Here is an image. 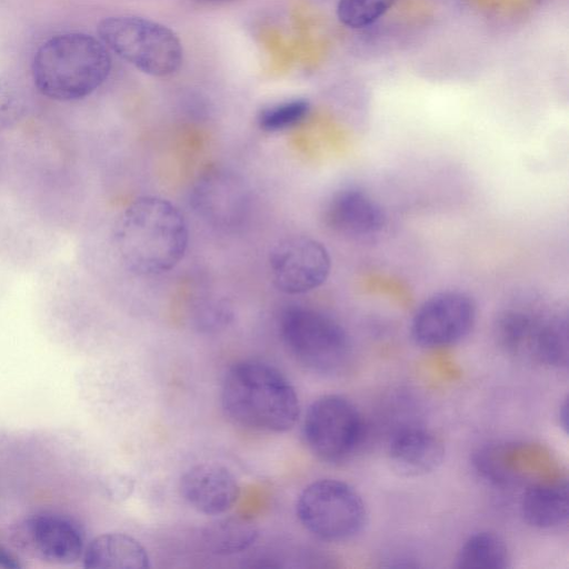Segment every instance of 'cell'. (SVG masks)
<instances>
[{"label": "cell", "instance_id": "cell-5", "mask_svg": "<svg viewBox=\"0 0 569 569\" xmlns=\"http://www.w3.org/2000/svg\"><path fill=\"white\" fill-rule=\"evenodd\" d=\"M279 332L288 352L310 371L332 375L349 361L345 329L330 316L302 306H289L279 318Z\"/></svg>", "mask_w": 569, "mask_h": 569}, {"label": "cell", "instance_id": "cell-11", "mask_svg": "<svg viewBox=\"0 0 569 569\" xmlns=\"http://www.w3.org/2000/svg\"><path fill=\"white\" fill-rule=\"evenodd\" d=\"M179 489L191 508L207 516L223 515L240 495L233 473L217 463H199L189 468L181 476Z\"/></svg>", "mask_w": 569, "mask_h": 569}, {"label": "cell", "instance_id": "cell-1", "mask_svg": "<svg viewBox=\"0 0 569 569\" xmlns=\"http://www.w3.org/2000/svg\"><path fill=\"white\" fill-rule=\"evenodd\" d=\"M189 231L181 211L169 200L143 196L120 213L113 230L119 260L138 276H156L174 268L184 257Z\"/></svg>", "mask_w": 569, "mask_h": 569}, {"label": "cell", "instance_id": "cell-24", "mask_svg": "<svg viewBox=\"0 0 569 569\" xmlns=\"http://www.w3.org/2000/svg\"><path fill=\"white\" fill-rule=\"evenodd\" d=\"M23 567L20 558L0 543V568L4 569H20Z\"/></svg>", "mask_w": 569, "mask_h": 569}, {"label": "cell", "instance_id": "cell-23", "mask_svg": "<svg viewBox=\"0 0 569 569\" xmlns=\"http://www.w3.org/2000/svg\"><path fill=\"white\" fill-rule=\"evenodd\" d=\"M132 488L130 481L122 476H111L104 482V490L112 499H123Z\"/></svg>", "mask_w": 569, "mask_h": 569}, {"label": "cell", "instance_id": "cell-8", "mask_svg": "<svg viewBox=\"0 0 569 569\" xmlns=\"http://www.w3.org/2000/svg\"><path fill=\"white\" fill-rule=\"evenodd\" d=\"M11 539L19 549L53 565H71L86 548L80 523L60 512L41 511L12 529Z\"/></svg>", "mask_w": 569, "mask_h": 569}, {"label": "cell", "instance_id": "cell-22", "mask_svg": "<svg viewBox=\"0 0 569 569\" xmlns=\"http://www.w3.org/2000/svg\"><path fill=\"white\" fill-rule=\"evenodd\" d=\"M395 2L396 0H339L337 16L345 26L359 29L377 21Z\"/></svg>", "mask_w": 569, "mask_h": 569}, {"label": "cell", "instance_id": "cell-21", "mask_svg": "<svg viewBox=\"0 0 569 569\" xmlns=\"http://www.w3.org/2000/svg\"><path fill=\"white\" fill-rule=\"evenodd\" d=\"M310 112V103L305 99L280 102L260 111L259 127L268 132H279L301 123Z\"/></svg>", "mask_w": 569, "mask_h": 569}, {"label": "cell", "instance_id": "cell-18", "mask_svg": "<svg viewBox=\"0 0 569 569\" xmlns=\"http://www.w3.org/2000/svg\"><path fill=\"white\" fill-rule=\"evenodd\" d=\"M531 358L557 368L568 365V323L560 315L541 316Z\"/></svg>", "mask_w": 569, "mask_h": 569}, {"label": "cell", "instance_id": "cell-10", "mask_svg": "<svg viewBox=\"0 0 569 569\" xmlns=\"http://www.w3.org/2000/svg\"><path fill=\"white\" fill-rule=\"evenodd\" d=\"M475 320L476 305L468 295L443 291L419 307L411 322V336L423 348L446 347L465 338Z\"/></svg>", "mask_w": 569, "mask_h": 569}, {"label": "cell", "instance_id": "cell-19", "mask_svg": "<svg viewBox=\"0 0 569 569\" xmlns=\"http://www.w3.org/2000/svg\"><path fill=\"white\" fill-rule=\"evenodd\" d=\"M509 552L505 541L492 532H477L461 546L456 567L463 569H503Z\"/></svg>", "mask_w": 569, "mask_h": 569}, {"label": "cell", "instance_id": "cell-20", "mask_svg": "<svg viewBox=\"0 0 569 569\" xmlns=\"http://www.w3.org/2000/svg\"><path fill=\"white\" fill-rule=\"evenodd\" d=\"M540 315L522 309H507L496 322L498 342L510 353L530 358Z\"/></svg>", "mask_w": 569, "mask_h": 569}, {"label": "cell", "instance_id": "cell-14", "mask_svg": "<svg viewBox=\"0 0 569 569\" xmlns=\"http://www.w3.org/2000/svg\"><path fill=\"white\" fill-rule=\"evenodd\" d=\"M445 449L441 440L431 431L416 426L397 430L388 446L392 468L402 476L427 475L441 463Z\"/></svg>", "mask_w": 569, "mask_h": 569}, {"label": "cell", "instance_id": "cell-4", "mask_svg": "<svg viewBox=\"0 0 569 569\" xmlns=\"http://www.w3.org/2000/svg\"><path fill=\"white\" fill-rule=\"evenodd\" d=\"M98 32L108 50L147 74L166 77L182 64L179 38L159 22L134 16H113L99 23Z\"/></svg>", "mask_w": 569, "mask_h": 569}, {"label": "cell", "instance_id": "cell-2", "mask_svg": "<svg viewBox=\"0 0 569 569\" xmlns=\"http://www.w3.org/2000/svg\"><path fill=\"white\" fill-rule=\"evenodd\" d=\"M220 400L229 421L257 432H286L300 413L292 383L277 368L259 360H242L229 368Z\"/></svg>", "mask_w": 569, "mask_h": 569}, {"label": "cell", "instance_id": "cell-13", "mask_svg": "<svg viewBox=\"0 0 569 569\" xmlns=\"http://www.w3.org/2000/svg\"><path fill=\"white\" fill-rule=\"evenodd\" d=\"M325 219L332 230L353 237L373 236L386 224L380 204L357 188L338 191L326 208Z\"/></svg>", "mask_w": 569, "mask_h": 569}, {"label": "cell", "instance_id": "cell-16", "mask_svg": "<svg viewBox=\"0 0 569 569\" xmlns=\"http://www.w3.org/2000/svg\"><path fill=\"white\" fill-rule=\"evenodd\" d=\"M525 520L538 529H552L568 519V486L566 481L539 483L529 488L521 501Z\"/></svg>", "mask_w": 569, "mask_h": 569}, {"label": "cell", "instance_id": "cell-6", "mask_svg": "<svg viewBox=\"0 0 569 569\" xmlns=\"http://www.w3.org/2000/svg\"><path fill=\"white\" fill-rule=\"evenodd\" d=\"M296 513L306 530L326 541L352 538L366 522L361 497L336 479H319L306 486L298 496Z\"/></svg>", "mask_w": 569, "mask_h": 569}, {"label": "cell", "instance_id": "cell-15", "mask_svg": "<svg viewBox=\"0 0 569 569\" xmlns=\"http://www.w3.org/2000/svg\"><path fill=\"white\" fill-rule=\"evenodd\" d=\"M83 566L88 569H144L149 567L146 548L122 532L102 533L86 546Z\"/></svg>", "mask_w": 569, "mask_h": 569}, {"label": "cell", "instance_id": "cell-9", "mask_svg": "<svg viewBox=\"0 0 569 569\" xmlns=\"http://www.w3.org/2000/svg\"><path fill=\"white\" fill-rule=\"evenodd\" d=\"M268 263L272 283L287 295H301L319 288L331 269L326 247L307 236L279 240L270 251Z\"/></svg>", "mask_w": 569, "mask_h": 569}, {"label": "cell", "instance_id": "cell-7", "mask_svg": "<svg viewBox=\"0 0 569 569\" xmlns=\"http://www.w3.org/2000/svg\"><path fill=\"white\" fill-rule=\"evenodd\" d=\"M302 433L317 458L337 463L357 451L365 438V422L350 400L339 395H323L307 409Z\"/></svg>", "mask_w": 569, "mask_h": 569}, {"label": "cell", "instance_id": "cell-12", "mask_svg": "<svg viewBox=\"0 0 569 569\" xmlns=\"http://www.w3.org/2000/svg\"><path fill=\"white\" fill-rule=\"evenodd\" d=\"M192 202L196 210L213 226L230 228L243 219L248 197L241 181L232 173L214 170L196 183Z\"/></svg>", "mask_w": 569, "mask_h": 569}, {"label": "cell", "instance_id": "cell-17", "mask_svg": "<svg viewBox=\"0 0 569 569\" xmlns=\"http://www.w3.org/2000/svg\"><path fill=\"white\" fill-rule=\"evenodd\" d=\"M258 535V527L252 520L240 516H223L202 529L201 540L208 552L230 556L249 549Z\"/></svg>", "mask_w": 569, "mask_h": 569}, {"label": "cell", "instance_id": "cell-3", "mask_svg": "<svg viewBox=\"0 0 569 569\" xmlns=\"http://www.w3.org/2000/svg\"><path fill=\"white\" fill-rule=\"evenodd\" d=\"M111 58L100 39L82 32H66L46 40L32 60L38 91L60 102L83 99L108 78Z\"/></svg>", "mask_w": 569, "mask_h": 569}]
</instances>
